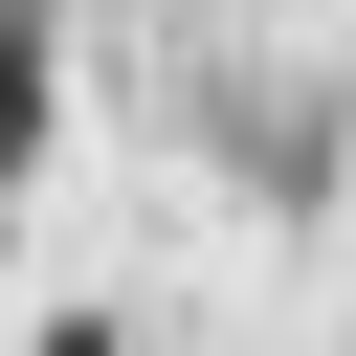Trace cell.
Wrapping results in <instances>:
<instances>
[{
    "mask_svg": "<svg viewBox=\"0 0 356 356\" xmlns=\"http://www.w3.org/2000/svg\"><path fill=\"white\" fill-rule=\"evenodd\" d=\"M22 156H44V0H0V200H22Z\"/></svg>",
    "mask_w": 356,
    "mask_h": 356,
    "instance_id": "cell-1",
    "label": "cell"
}]
</instances>
